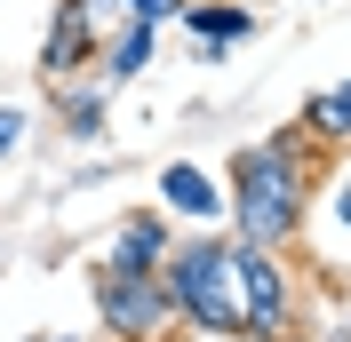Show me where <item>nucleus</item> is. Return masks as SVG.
Segmentation results:
<instances>
[{"label": "nucleus", "mask_w": 351, "mask_h": 342, "mask_svg": "<svg viewBox=\"0 0 351 342\" xmlns=\"http://www.w3.org/2000/svg\"><path fill=\"white\" fill-rule=\"evenodd\" d=\"M168 24H184V40H192L199 64H223V56L263 24V8H247V0H184Z\"/></svg>", "instance_id": "6"}, {"label": "nucleus", "mask_w": 351, "mask_h": 342, "mask_svg": "<svg viewBox=\"0 0 351 342\" xmlns=\"http://www.w3.org/2000/svg\"><path fill=\"white\" fill-rule=\"evenodd\" d=\"M247 8H271V0H247Z\"/></svg>", "instance_id": "17"}, {"label": "nucleus", "mask_w": 351, "mask_h": 342, "mask_svg": "<svg viewBox=\"0 0 351 342\" xmlns=\"http://www.w3.org/2000/svg\"><path fill=\"white\" fill-rule=\"evenodd\" d=\"M343 159H351V151H343ZM319 183H328V223H335V239L351 247V168H328Z\"/></svg>", "instance_id": "12"}, {"label": "nucleus", "mask_w": 351, "mask_h": 342, "mask_svg": "<svg viewBox=\"0 0 351 342\" xmlns=\"http://www.w3.org/2000/svg\"><path fill=\"white\" fill-rule=\"evenodd\" d=\"M319 175H328V151L295 120L271 128L263 144H240L223 168V231L247 247H295L319 207Z\"/></svg>", "instance_id": "1"}, {"label": "nucleus", "mask_w": 351, "mask_h": 342, "mask_svg": "<svg viewBox=\"0 0 351 342\" xmlns=\"http://www.w3.org/2000/svg\"><path fill=\"white\" fill-rule=\"evenodd\" d=\"M160 295L168 319L216 342H247L240 319V278H232V231H176L168 263H160Z\"/></svg>", "instance_id": "2"}, {"label": "nucleus", "mask_w": 351, "mask_h": 342, "mask_svg": "<svg viewBox=\"0 0 351 342\" xmlns=\"http://www.w3.org/2000/svg\"><path fill=\"white\" fill-rule=\"evenodd\" d=\"M152 207L176 231H223V175L199 168V159H168L152 175Z\"/></svg>", "instance_id": "5"}, {"label": "nucleus", "mask_w": 351, "mask_h": 342, "mask_svg": "<svg viewBox=\"0 0 351 342\" xmlns=\"http://www.w3.org/2000/svg\"><path fill=\"white\" fill-rule=\"evenodd\" d=\"M88 287H96V326H104L112 342H160L168 334V295H160V271L136 278V271H88Z\"/></svg>", "instance_id": "4"}, {"label": "nucleus", "mask_w": 351, "mask_h": 342, "mask_svg": "<svg viewBox=\"0 0 351 342\" xmlns=\"http://www.w3.org/2000/svg\"><path fill=\"white\" fill-rule=\"evenodd\" d=\"M152 56H160V24H144V16H120L104 32V40H96V80L104 88H136L144 80V72H152Z\"/></svg>", "instance_id": "8"}, {"label": "nucleus", "mask_w": 351, "mask_h": 342, "mask_svg": "<svg viewBox=\"0 0 351 342\" xmlns=\"http://www.w3.org/2000/svg\"><path fill=\"white\" fill-rule=\"evenodd\" d=\"M72 8H80V16H88V32H96V40H104L112 24L128 16V8H120V0H72Z\"/></svg>", "instance_id": "13"}, {"label": "nucleus", "mask_w": 351, "mask_h": 342, "mask_svg": "<svg viewBox=\"0 0 351 342\" xmlns=\"http://www.w3.org/2000/svg\"><path fill=\"white\" fill-rule=\"evenodd\" d=\"M32 342H80V334H32Z\"/></svg>", "instance_id": "16"}, {"label": "nucleus", "mask_w": 351, "mask_h": 342, "mask_svg": "<svg viewBox=\"0 0 351 342\" xmlns=\"http://www.w3.org/2000/svg\"><path fill=\"white\" fill-rule=\"evenodd\" d=\"M295 128L328 151V159H335V151H351V72H343V80H328V88H311L304 111H295Z\"/></svg>", "instance_id": "11"}, {"label": "nucleus", "mask_w": 351, "mask_h": 342, "mask_svg": "<svg viewBox=\"0 0 351 342\" xmlns=\"http://www.w3.org/2000/svg\"><path fill=\"white\" fill-rule=\"evenodd\" d=\"M48 96H56V128H64L72 144H96V135H104V120H112V88L96 80V72H80V80H56Z\"/></svg>", "instance_id": "10"}, {"label": "nucleus", "mask_w": 351, "mask_h": 342, "mask_svg": "<svg viewBox=\"0 0 351 342\" xmlns=\"http://www.w3.org/2000/svg\"><path fill=\"white\" fill-rule=\"evenodd\" d=\"M24 128H32V120H24L16 104H0V159H16V144H24Z\"/></svg>", "instance_id": "14"}, {"label": "nucleus", "mask_w": 351, "mask_h": 342, "mask_svg": "<svg viewBox=\"0 0 351 342\" xmlns=\"http://www.w3.org/2000/svg\"><path fill=\"white\" fill-rule=\"evenodd\" d=\"M120 8H128V16H144V24H168V16H176V0H120Z\"/></svg>", "instance_id": "15"}, {"label": "nucleus", "mask_w": 351, "mask_h": 342, "mask_svg": "<svg viewBox=\"0 0 351 342\" xmlns=\"http://www.w3.org/2000/svg\"><path fill=\"white\" fill-rule=\"evenodd\" d=\"M88 64H96V32H88V16L72 8V0H56V16H48V32H40V80L48 88L80 80Z\"/></svg>", "instance_id": "9"}, {"label": "nucleus", "mask_w": 351, "mask_h": 342, "mask_svg": "<svg viewBox=\"0 0 351 342\" xmlns=\"http://www.w3.org/2000/svg\"><path fill=\"white\" fill-rule=\"evenodd\" d=\"M287 342H311V334H287Z\"/></svg>", "instance_id": "18"}, {"label": "nucleus", "mask_w": 351, "mask_h": 342, "mask_svg": "<svg viewBox=\"0 0 351 342\" xmlns=\"http://www.w3.org/2000/svg\"><path fill=\"white\" fill-rule=\"evenodd\" d=\"M176 8H184V0H176Z\"/></svg>", "instance_id": "19"}, {"label": "nucleus", "mask_w": 351, "mask_h": 342, "mask_svg": "<svg viewBox=\"0 0 351 342\" xmlns=\"http://www.w3.org/2000/svg\"><path fill=\"white\" fill-rule=\"evenodd\" d=\"M168 247H176V223H168L160 207H136V215H120V231H112V247H104L96 271H136V278H152L160 263H168Z\"/></svg>", "instance_id": "7"}, {"label": "nucleus", "mask_w": 351, "mask_h": 342, "mask_svg": "<svg viewBox=\"0 0 351 342\" xmlns=\"http://www.w3.org/2000/svg\"><path fill=\"white\" fill-rule=\"evenodd\" d=\"M232 278H240L247 342H287V334H304V278H295L287 247H247V239H232Z\"/></svg>", "instance_id": "3"}]
</instances>
